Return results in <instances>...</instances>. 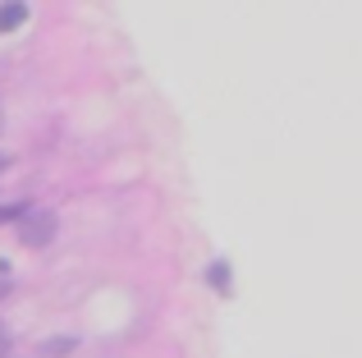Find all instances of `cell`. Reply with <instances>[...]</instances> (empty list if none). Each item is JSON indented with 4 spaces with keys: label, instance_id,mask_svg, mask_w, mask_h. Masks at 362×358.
<instances>
[{
    "label": "cell",
    "instance_id": "2",
    "mask_svg": "<svg viewBox=\"0 0 362 358\" xmlns=\"http://www.w3.org/2000/svg\"><path fill=\"white\" fill-rule=\"evenodd\" d=\"M28 23V5L23 0H9V5H0V33H14V28Z\"/></svg>",
    "mask_w": 362,
    "mask_h": 358
},
{
    "label": "cell",
    "instance_id": "7",
    "mask_svg": "<svg viewBox=\"0 0 362 358\" xmlns=\"http://www.w3.org/2000/svg\"><path fill=\"white\" fill-rule=\"evenodd\" d=\"M0 294H5V280H0Z\"/></svg>",
    "mask_w": 362,
    "mask_h": 358
},
{
    "label": "cell",
    "instance_id": "4",
    "mask_svg": "<svg viewBox=\"0 0 362 358\" xmlns=\"http://www.w3.org/2000/svg\"><path fill=\"white\" fill-rule=\"evenodd\" d=\"M206 276H211L216 289H230V262H211V271H206Z\"/></svg>",
    "mask_w": 362,
    "mask_h": 358
},
{
    "label": "cell",
    "instance_id": "1",
    "mask_svg": "<svg viewBox=\"0 0 362 358\" xmlns=\"http://www.w3.org/2000/svg\"><path fill=\"white\" fill-rule=\"evenodd\" d=\"M55 212H46V207H33V212H18V239L28 243V248H46V243L55 239Z\"/></svg>",
    "mask_w": 362,
    "mask_h": 358
},
{
    "label": "cell",
    "instance_id": "6",
    "mask_svg": "<svg viewBox=\"0 0 362 358\" xmlns=\"http://www.w3.org/2000/svg\"><path fill=\"white\" fill-rule=\"evenodd\" d=\"M5 166H9V156H5V152H0V171H5Z\"/></svg>",
    "mask_w": 362,
    "mask_h": 358
},
{
    "label": "cell",
    "instance_id": "5",
    "mask_svg": "<svg viewBox=\"0 0 362 358\" xmlns=\"http://www.w3.org/2000/svg\"><path fill=\"white\" fill-rule=\"evenodd\" d=\"M5 345H9V331H5V322H0V354H5Z\"/></svg>",
    "mask_w": 362,
    "mask_h": 358
},
{
    "label": "cell",
    "instance_id": "3",
    "mask_svg": "<svg viewBox=\"0 0 362 358\" xmlns=\"http://www.w3.org/2000/svg\"><path fill=\"white\" fill-rule=\"evenodd\" d=\"M78 350V335H51V340H42V358H64V354H74Z\"/></svg>",
    "mask_w": 362,
    "mask_h": 358
}]
</instances>
